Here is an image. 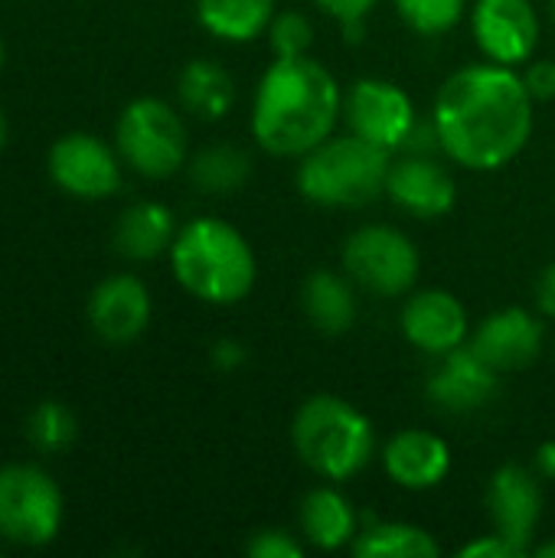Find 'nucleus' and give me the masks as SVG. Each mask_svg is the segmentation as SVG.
<instances>
[{
  "label": "nucleus",
  "mask_w": 555,
  "mask_h": 558,
  "mask_svg": "<svg viewBox=\"0 0 555 558\" xmlns=\"http://www.w3.org/2000/svg\"><path fill=\"white\" fill-rule=\"evenodd\" d=\"M343 114L357 137L396 154L402 150L419 114L412 98L386 78H357L343 95Z\"/></svg>",
  "instance_id": "nucleus-9"
},
{
  "label": "nucleus",
  "mask_w": 555,
  "mask_h": 558,
  "mask_svg": "<svg viewBox=\"0 0 555 558\" xmlns=\"http://www.w3.org/2000/svg\"><path fill=\"white\" fill-rule=\"evenodd\" d=\"M350 553L357 558H438L442 546L435 536L415 523H383L373 520L357 533L350 543Z\"/></svg>",
  "instance_id": "nucleus-24"
},
{
  "label": "nucleus",
  "mask_w": 555,
  "mask_h": 558,
  "mask_svg": "<svg viewBox=\"0 0 555 558\" xmlns=\"http://www.w3.org/2000/svg\"><path fill=\"white\" fill-rule=\"evenodd\" d=\"M298 193L327 209H360L386 193L393 154L350 134H330L324 144L298 157Z\"/></svg>",
  "instance_id": "nucleus-4"
},
{
  "label": "nucleus",
  "mask_w": 555,
  "mask_h": 558,
  "mask_svg": "<svg viewBox=\"0 0 555 558\" xmlns=\"http://www.w3.org/2000/svg\"><path fill=\"white\" fill-rule=\"evenodd\" d=\"M177 98L183 111L203 121H222L236 108V78L213 59H193L180 69Z\"/></svg>",
  "instance_id": "nucleus-22"
},
{
  "label": "nucleus",
  "mask_w": 555,
  "mask_h": 558,
  "mask_svg": "<svg viewBox=\"0 0 555 558\" xmlns=\"http://www.w3.org/2000/svg\"><path fill=\"white\" fill-rule=\"evenodd\" d=\"M62 530V490L36 464L0 468V539L26 549L49 546Z\"/></svg>",
  "instance_id": "nucleus-7"
},
{
  "label": "nucleus",
  "mask_w": 555,
  "mask_h": 558,
  "mask_svg": "<svg viewBox=\"0 0 555 558\" xmlns=\"http://www.w3.org/2000/svg\"><path fill=\"white\" fill-rule=\"evenodd\" d=\"M170 268L186 294L216 307L245 301L258 271L249 239L216 216H200L177 232L170 245Z\"/></svg>",
  "instance_id": "nucleus-3"
},
{
  "label": "nucleus",
  "mask_w": 555,
  "mask_h": 558,
  "mask_svg": "<svg viewBox=\"0 0 555 558\" xmlns=\"http://www.w3.org/2000/svg\"><path fill=\"white\" fill-rule=\"evenodd\" d=\"M546 330L527 307H504L484 317L468 340L497 373H517L543 353Z\"/></svg>",
  "instance_id": "nucleus-16"
},
{
  "label": "nucleus",
  "mask_w": 555,
  "mask_h": 558,
  "mask_svg": "<svg viewBox=\"0 0 555 558\" xmlns=\"http://www.w3.org/2000/svg\"><path fill=\"white\" fill-rule=\"evenodd\" d=\"M383 468L402 490H432L451 471V448L435 432L406 428L383 448Z\"/></svg>",
  "instance_id": "nucleus-18"
},
{
  "label": "nucleus",
  "mask_w": 555,
  "mask_h": 558,
  "mask_svg": "<svg viewBox=\"0 0 555 558\" xmlns=\"http://www.w3.org/2000/svg\"><path fill=\"white\" fill-rule=\"evenodd\" d=\"M245 553L249 558H304L307 543H301L294 533H288L281 526H268V530H258L249 536Z\"/></svg>",
  "instance_id": "nucleus-29"
},
{
  "label": "nucleus",
  "mask_w": 555,
  "mask_h": 558,
  "mask_svg": "<svg viewBox=\"0 0 555 558\" xmlns=\"http://www.w3.org/2000/svg\"><path fill=\"white\" fill-rule=\"evenodd\" d=\"M419 248L393 226H360L343 242V271L353 284L379 298L409 294L419 281Z\"/></svg>",
  "instance_id": "nucleus-8"
},
{
  "label": "nucleus",
  "mask_w": 555,
  "mask_h": 558,
  "mask_svg": "<svg viewBox=\"0 0 555 558\" xmlns=\"http://www.w3.org/2000/svg\"><path fill=\"white\" fill-rule=\"evenodd\" d=\"M177 219L170 213V206L144 199L128 206L118 216L114 226V248L118 255L131 258V262H150L164 252H170L173 239H177Z\"/></svg>",
  "instance_id": "nucleus-21"
},
{
  "label": "nucleus",
  "mask_w": 555,
  "mask_h": 558,
  "mask_svg": "<svg viewBox=\"0 0 555 558\" xmlns=\"http://www.w3.org/2000/svg\"><path fill=\"white\" fill-rule=\"evenodd\" d=\"M196 16L226 43H252L268 33L275 0H196Z\"/></svg>",
  "instance_id": "nucleus-23"
},
{
  "label": "nucleus",
  "mask_w": 555,
  "mask_h": 558,
  "mask_svg": "<svg viewBox=\"0 0 555 558\" xmlns=\"http://www.w3.org/2000/svg\"><path fill=\"white\" fill-rule=\"evenodd\" d=\"M330 20H337L347 33H360L363 20L376 7V0H314Z\"/></svg>",
  "instance_id": "nucleus-30"
},
{
  "label": "nucleus",
  "mask_w": 555,
  "mask_h": 558,
  "mask_svg": "<svg viewBox=\"0 0 555 558\" xmlns=\"http://www.w3.org/2000/svg\"><path fill=\"white\" fill-rule=\"evenodd\" d=\"M536 471L543 477L555 481V441H543L540 445V451H536Z\"/></svg>",
  "instance_id": "nucleus-35"
},
{
  "label": "nucleus",
  "mask_w": 555,
  "mask_h": 558,
  "mask_svg": "<svg viewBox=\"0 0 555 558\" xmlns=\"http://www.w3.org/2000/svg\"><path fill=\"white\" fill-rule=\"evenodd\" d=\"M88 324L105 343H131L150 324V291L134 275H111L88 294Z\"/></svg>",
  "instance_id": "nucleus-17"
},
{
  "label": "nucleus",
  "mask_w": 555,
  "mask_h": 558,
  "mask_svg": "<svg viewBox=\"0 0 555 558\" xmlns=\"http://www.w3.org/2000/svg\"><path fill=\"white\" fill-rule=\"evenodd\" d=\"M536 307H540L543 317L555 320V262L543 268V275L536 281Z\"/></svg>",
  "instance_id": "nucleus-34"
},
{
  "label": "nucleus",
  "mask_w": 555,
  "mask_h": 558,
  "mask_svg": "<svg viewBox=\"0 0 555 558\" xmlns=\"http://www.w3.org/2000/svg\"><path fill=\"white\" fill-rule=\"evenodd\" d=\"M186 141L180 111L160 98L131 101L114 124V147L121 160L147 180L173 177L186 163Z\"/></svg>",
  "instance_id": "nucleus-6"
},
{
  "label": "nucleus",
  "mask_w": 555,
  "mask_h": 558,
  "mask_svg": "<svg viewBox=\"0 0 555 558\" xmlns=\"http://www.w3.org/2000/svg\"><path fill=\"white\" fill-rule=\"evenodd\" d=\"M301 311L314 330L340 337L357 324V294L350 275L317 268L301 284Z\"/></svg>",
  "instance_id": "nucleus-20"
},
{
  "label": "nucleus",
  "mask_w": 555,
  "mask_h": 558,
  "mask_svg": "<svg viewBox=\"0 0 555 558\" xmlns=\"http://www.w3.org/2000/svg\"><path fill=\"white\" fill-rule=\"evenodd\" d=\"M527 556L520 546H514L510 539H504L500 533H487V536H481V539H474V543H468V546H461L458 549V558H520Z\"/></svg>",
  "instance_id": "nucleus-31"
},
{
  "label": "nucleus",
  "mask_w": 555,
  "mask_h": 558,
  "mask_svg": "<svg viewBox=\"0 0 555 558\" xmlns=\"http://www.w3.org/2000/svg\"><path fill=\"white\" fill-rule=\"evenodd\" d=\"M26 435H29L33 448H39V451H49V454L65 451L75 441V415L62 402L46 399L33 409V415L26 422Z\"/></svg>",
  "instance_id": "nucleus-26"
},
{
  "label": "nucleus",
  "mask_w": 555,
  "mask_h": 558,
  "mask_svg": "<svg viewBox=\"0 0 555 558\" xmlns=\"http://www.w3.org/2000/svg\"><path fill=\"white\" fill-rule=\"evenodd\" d=\"M533 105L523 75L510 65L474 62L458 69L442 82L432 108L442 154L478 173L507 167L530 144Z\"/></svg>",
  "instance_id": "nucleus-1"
},
{
  "label": "nucleus",
  "mask_w": 555,
  "mask_h": 558,
  "mask_svg": "<svg viewBox=\"0 0 555 558\" xmlns=\"http://www.w3.org/2000/svg\"><path fill=\"white\" fill-rule=\"evenodd\" d=\"M533 556H536V558H555V539L543 543V546H536V549H533Z\"/></svg>",
  "instance_id": "nucleus-36"
},
{
  "label": "nucleus",
  "mask_w": 555,
  "mask_h": 558,
  "mask_svg": "<svg viewBox=\"0 0 555 558\" xmlns=\"http://www.w3.org/2000/svg\"><path fill=\"white\" fill-rule=\"evenodd\" d=\"M487 517L494 533L530 553V539L536 536L540 517H543V490L540 481L520 468V464H504L494 471L487 484Z\"/></svg>",
  "instance_id": "nucleus-15"
},
{
  "label": "nucleus",
  "mask_w": 555,
  "mask_h": 558,
  "mask_svg": "<svg viewBox=\"0 0 555 558\" xmlns=\"http://www.w3.org/2000/svg\"><path fill=\"white\" fill-rule=\"evenodd\" d=\"M268 43L275 59H298L307 56L314 43V26L301 10H281L268 23Z\"/></svg>",
  "instance_id": "nucleus-28"
},
{
  "label": "nucleus",
  "mask_w": 555,
  "mask_h": 558,
  "mask_svg": "<svg viewBox=\"0 0 555 558\" xmlns=\"http://www.w3.org/2000/svg\"><path fill=\"white\" fill-rule=\"evenodd\" d=\"M291 441L301 461L327 481L357 477L376 448L370 418L347 399L327 392L301 402L291 422Z\"/></svg>",
  "instance_id": "nucleus-5"
},
{
  "label": "nucleus",
  "mask_w": 555,
  "mask_h": 558,
  "mask_svg": "<svg viewBox=\"0 0 555 558\" xmlns=\"http://www.w3.org/2000/svg\"><path fill=\"white\" fill-rule=\"evenodd\" d=\"M386 196L419 219H438L451 213L458 183L435 154H402L389 167Z\"/></svg>",
  "instance_id": "nucleus-13"
},
{
  "label": "nucleus",
  "mask_w": 555,
  "mask_h": 558,
  "mask_svg": "<svg viewBox=\"0 0 555 558\" xmlns=\"http://www.w3.org/2000/svg\"><path fill=\"white\" fill-rule=\"evenodd\" d=\"M46 163L52 183L75 199H108L121 186V154L85 131L62 134Z\"/></svg>",
  "instance_id": "nucleus-10"
},
{
  "label": "nucleus",
  "mask_w": 555,
  "mask_h": 558,
  "mask_svg": "<svg viewBox=\"0 0 555 558\" xmlns=\"http://www.w3.org/2000/svg\"><path fill=\"white\" fill-rule=\"evenodd\" d=\"M245 347L239 343V340H232V337H222V340H216L213 347H209V363L216 366V369H222V373H232V369H239L242 363H245Z\"/></svg>",
  "instance_id": "nucleus-33"
},
{
  "label": "nucleus",
  "mask_w": 555,
  "mask_h": 558,
  "mask_svg": "<svg viewBox=\"0 0 555 558\" xmlns=\"http://www.w3.org/2000/svg\"><path fill=\"white\" fill-rule=\"evenodd\" d=\"M3 144H7V118L0 111V150H3Z\"/></svg>",
  "instance_id": "nucleus-37"
},
{
  "label": "nucleus",
  "mask_w": 555,
  "mask_h": 558,
  "mask_svg": "<svg viewBox=\"0 0 555 558\" xmlns=\"http://www.w3.org/2000/svg\"><path fill=\"white\" fill-rule=\"evenodd\" d=\"M0 69H3V43H0Z\"/></svg>",
  "instance_id": "nucleus-38"
},
{
  "label": "nucleus",
  "mask_w": 555,
  "mask_h": 558,
  "mask_svg": "<svg viewBox=\"0 0 555 558\" xmlns=\"http://www.w3.org/2000/svg\"><path fill=\"white\" fill-rule=\"evenodd\" d=\"M527 92L533 95V101H553L555 98V59H536L527 65L523 72Z\"/></svg>",
  "instance_id": "nucleus-32"
},
{
  "label": "nucleus",
  "mask_w": 555,
  "mask_h": 558,
  "mask_svg": "<svg viewBox=\"0 0 555 558\" xmlns=\"http://www.w3.org/2000/svg\"><path fill=\"white\" fill-rule=\"evenodd\" d=\"M340 114L343 92L324 62L275 59L255 88L252 137L272 157H304L334 134Z\"/></svg>",
  "instance_id": "nucleus-2"
},
{
  "label": "nucleus",
  "mask_w": 555,
  "mask_h": 558,
  "mask_svg": "<svg viewBox=\"0 0 555 558\" xmlns=\"http://www.w3.org/2000/svg\"><path fill=\"white\" fill-rule=\"evenodd\" d=\"M301 539L321 553H337L350 546L360 533V517L353 504L337 487H314L298 510Z\"/></svg>",
  "instance_id": "nucleus-19"
},
{
  "label": "nucleus",
  "mask_w": 555,
  "mask_h": 558,
  "mask_svg": "<svg viewBox=\"0 0 555 558\" xmlns=\"http://www.w3.org/2000/svg\"><path fill=\"white\" fill-rule=\"evenodd\" d=\"M252 173V157L242 147L232 144H213L203 147L193 160H190V180L203 190V193H232L239 190Z\"/></svg>",
  "instance_id": "nucleus-25"
},
{
  "label": "nucleus",
  "mask_w": 555,
  "mask_h": 558,
  "mask_svg": "<svg viewBox=\"0 0 555 558\" xmlns=\"http://www.w3.org/2000/svg\"><path fill=\"white\" fill-rule=\"evenodd\" d=\"M500 386V373L471 347H458L438 356L435 373L429 376V399L451 415H468L484 409Z\"/></svg>",
  "instance_id": "nucleus-14"
},
{
  "label": "nucleus",
  "mask_w": 555,
  "mask_h": 558,
  "mask_svg": "<svg viewBox=\"0 0 555 558\" xmlns=\"http://www.w3.org/2000/svg\"><path fill=\"white\" fill-rule=\"evenodd\" d=\"M402 333L415 350L438 360L468 343L471 320L464 304L451 291L422 288L412 291V298L402 307Z\"/></svg>",
  "instance_id": "nucleus-12"
},
{
  "label": "nucleus",
  "mask_w": 555,
  "mask_h": 558,
  "mask_svg": "<svg viewBox=\"0 0 555 558\" xmlns=\"http://www.w3.org/2000/svg\"><path fill=\"white\" fill-rule=\"evenodd\" d=\"M471 29L487 62L523 65L540 43V16L533 0H478L471 10Z\"/></svg>",
  "instance_id": "nucleus-11"
},
{
  "label": "nucleus",
  "mask_w": 555,
  "mask_h": 558,
  "mask_svg": "<svg viewBox=\"0 0 555 558\" xmlns=\"http://www.w3.org/2000/svg\"><path fill=\"white\" fill-rule=\"evenodd\" d=\"M550 7H553V20H555V0H550Z\"/></svg>",
  "instance_id": "nucleus-39"
},
{
  "label": "nucleus",
  "mask_w": 555,
  "mask_h": 558,
  "mask_svg": "<svg viewBox=\"0 0 555 558\" xmlns=\"http://www.w3.org/2000/svg\"><path fill=\"white\" fill-rule=\"evenodd\" d=\"M399 16L422 36H438L458 26L468 0H396Z\"/></svg>",
  "instance_id": "nucleus-27"
}]
</instances>
